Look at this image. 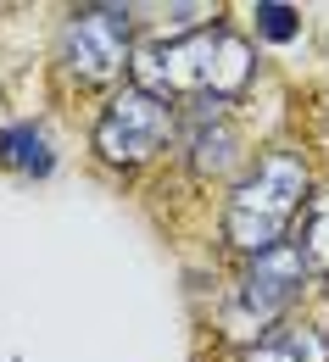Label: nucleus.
<instances>
[{
  "mask_svg": "<svg viewBox=\"0 0 329 362\" xmlns=\"http://www.w3.org/2000/svg\"><path fill=\"white\" fill-rule=\"evenodd\" d=\"M134 84L151 95H195V106H229L257 62H251V45L229 34V28H195V34H179V40H156L145 45L134 62H129Z\"/></svg>",
  "mask_w": 329,
  "mask_h": 362,
  "instance_id": "1",
  "label": "nucleus"
},
{
  "mask_svg": "<svg viewBox=\"0 0 329 362\" xmlns=\"http://www.w3.org/2000/svg\"><path fill=\"white\" fill-rule=\"evenodd\" d=\"M301 206H307V162H301V151L274 145V151H262L257 168L235 184L229 212H224V234H229V245L246 251V257L274 251V245H284V228H290V218H296Z\"/></svg>",
  "mask_w": 329,
  "mask_h": 362,
  "instance_id": "2",
  "label": "nucleus"
},
{
  "mask_svg": "<svg viewBox=\"0 0 329 362\" xmlns=\"http://www.w3.org/2000/svg\"><path fill=\"white\" fill-rule=\"evenodd\" d=\"M134 11L129 6H73L62 23V67L73 84L100 90L112 78H123V67L134 62Z\"/></svg>",
  "mask_w": 329,
  "mask_h": 362,
  "instance_id": "3",
  "label": "nucleus"
},
{
  "mask_svg": "<svg viewBox=\"0 0 329 362\" xmlns=\"http://www.w3.org/2000/svg\"><path fill=\"white\" fill-rule=\"evenodd\" d=\"M168 134H173V106L162 95L129 84L123 95L106 100V112L95 123V151L112 168H140V162H151L168 145Z\"/></svg>",
  "mask_w": 329,
  "mask_h": 362,
  "instance_id": "4",
  "label": "nucleus"
},
{
  "mask_svg": "<svg viewBox=\"0 0 329 362\" xmlns=\"http://www.w3.org/2000/svg\"><path fill=\"white\" fill-rule=\"evenodd\" d=\"M301 279H307V268H301L296 245L257 251V257L246 262V273H240V284H235V317L246 329H268V323L301 296Z\"/></svg>",
  "mask_w": 329,
  "mask_h": 362,
  "instance_id": "5",
  "label": "nucleus"
},
{
  "mask_svg": "<svg viewBox=\"0 0 329 362\" xmlns=\"http://www.w3.org/2000/svg\"><path fill=\"white\" fill-rule=\"evenodd\" d=\"M185 156L201 179H218V173H229L240 162V134H235V123L224 117V106H195L190 112Z\"/></svg>",
  "mask_w": 329,
  "mask_h": 362,
  "instance_id": "6",
  "label": "nucleus"
},
{
  "mask_svg": "<svg viewBox=\"0 0 329 362\" xmlns=\"http://www.w3.org/2000/svg\"><path fill=\"white\" fill-rule=\"evenodd\" d=\"M240 362H329V340L313 323H274L240 346Z\"/></svg>",
  "mask_w": 329,
  "mask_h": 362,
  "instance_id": "7",
  "label": "nucleus"
},
{
  "mask_svg": "<svg viewBox=\"0 0 329 362\" xmlns=\"http://www.w3.org/2000/svg\"><path fill=\"white\" fill-rule=\"evenodd\" d=\"M0 168L45 179L50 168H56V151H50L45 129H40V123H6V129H0Z\"/></svg>",
  "mask_w": 329,
  "mask_h": 362,
  "instance_id": "8",
  "label": "nucleus"
},
{
  "mask_svg": "<svg viewBox=\"0 0 329 362\" xmlns=\"http://www.w3.org/2000/svg\"><path fill=\"white\" fill-rule=\"evenodd\" d=\"M296 257H301V268L329 279V189L318 195H307V206H301V240H296Z\"/></svg>",
  "mask_w": 329,
  "mask_h": 362,
  "instance_id": "9",
  "label": "nucleus"
},
{
  "mask_svg": "<svg viewBox=\"0 0 329 362\" xmlns=\"http://www.w3.org/2000/svg\"><path fill=\"white\" fill-rule=\"evenodd\" d=\"M257 34H262V40H274V45H290V40L301 34V17H296V6L262 0V6H257Z\"/></svg>",
  "mask_w": 329,
  "mask_h": 362,
  "instance_id": "10",
  "label": "nucleus"
}]
</instances>
